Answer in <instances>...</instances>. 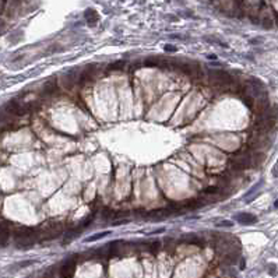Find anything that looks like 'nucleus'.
<instances>
[{
	"instance_id": "10",
	"label": "nucleus",
	"mask_w": 278,
	"mask_h": 278,
	"mask_svg": "<svg viewBox=\"0 0 278 278\" xmlns=\"http://www.w3.org/2000/svg\"><path fill=\"white\" fill-rule=\"evenodd\" d=\"M184 240L187 243H191V245H197V246H203V240L199 238V236H194V235H189L184 238Z\"/></svg>"
},
{
	"instance_id": "4",
	"label": "nucleus",
	"mask_w": 278,
	"mask_h": 278,
	"mask_svg": "<svg viewBox=\"0 0 278 278\" xmlns=\"http://www.w3.org/2000/svg\"><path fill=\"white\" fill-rule=\"evenodd\" d=\"M74 270H76V259L71 257L69 260H66L63 263L60 268V277L62 278H71L73 274H74Z\"/></svg>"
},
{
	"instance_id": "14",
	"label": "nucleus",
	"mask_w": 278,
	"mask_h": 278,
	"mask_svg": "<svg viewBox=\"0 0 278 278\" xmlns=\"http://www.w3.org/2000/svg\"><path fill=\"white\" fill-rule=\"evenodd\" d=\"M124 63L123 62H115V64H111L109 66V69H112V70H116V69H123Z\"/></svg>"
},
{
	"instance_id": "12",
	"label": "nucleus",
	"mask_w": 278,
	"mask_h": 278,
	"mask_svg": "<svg viewBox=\"0 0 278 278\" xmlns=\"http://www.w3.org/2000/svg\"><path fill=\"white\" fill-rule=\"evenodd\" d=\"M113 214H115V212L111 208H105L102 212V218L103 220H113Z\"/></svg>"
},
{
	"instance_id": "19",
	"label": "nucleus",
	"mask_w": 278,
	"mask_h": 278,
	"mask_svg": "<svg viewBox=\"0 0 278 278\" xmlns=\"http://www.w3.org/2000/svg\"><path fill=\"white\" fill-rule=\"evenodd\" d=\"M165 49H166V50H176V49L173 48V46H169V45H168V46H165Z\"/></svg>"
},
{
	"instance_id": "9",
	"label": "nucleus",
	"mask_w": 278,
	"mask_h": 278,
	"mask_svg": "<svg viewBox=\"0 0 278 278\" xmlns=\"http://www.w3.org/2000/svg\"><path fill=\"white\" fill-rule=\"evenodd\" d=\"M43 91H45L48 95H53L58 92V85L54 84V81H49L45 84V87H43Z\"/></svg>"
},
{
	"instance_id": "7",
	"label": "nucleus",
	"mask_w": 278,
	"mask_h": 278,
	"mask_svg": "<svg viewBox=\"0 0 278 278\" xmlns=\"http://www.w3.org/2000/svg\"><path fill=\"white\" fill-rule=\"evenodd\" d=\"M204 194L211 197H218V196H224L225 191L221 186H210V187L204 189Z\"/></svg>"
},
{
	"instance_id": "16",
	"label": "nucleus",
	"mask_w": 278,
	"mask_h": 278,
	"mask_svg": "<svg viewBox=\"0 0 278 278\" xmlns=\"http://www.w3.org/2000/svg\"><path fill=\"white\" fill-rule=\"evenodd\" d=\"M263 25L266 28H270L272 25V22H271V20H270V18H264V21H263Z\"/></svg>"
},
{
	"instance_id": "2",
	"label": "nucleus",
	"mask_w": 278,
	"mask_h": 278,
	"mask_svg": "<svg viewBox=\"0 0 278 278\" xmlns=\"http://www.w3.org/2000/svg\"><path fill=\"white\" fill-rule=\"evenodd\" d=\"M28 111H30V108L27 105L20 103L18 101H10L6 105V112L10 113L11 116H18L20 118V116H24L25 113H28Z\"/></svg>"
},
{
	"instance_id": "15",
	"label": "nucleus",
	"mask_w": 278,
	"mask_h": 278,
	"mask_svg": "<svg viewBox=\"0 0 278 278\" xmlns=\"http://www.w3.org/2000/svg\"><path fill=\"white\" fill-rule=\"evenodd\" d=\"M158 248H159V243H158V240H155L154 243H151V245H150V252H157L158 250Z\"/></svg>"
},
{
	"instance_id": "5",
	"label": "nucleus",
	"mask_w": 278,
	"mask_h": 278,
	"mask_svg": "<svg viewBox=\"0 0 278 278\" xmlns=\"http://www.w3.org/2000/svg\"><path fill=\"white\" fill-rule=\"evenodd\" d=\"M236 220L243 225H252L257 222V217L253 214H249V212H240V214L236 215Z\"/></svg>"
},
{
	"instance_id": "6",
	"label": "nucleus",
	"mask_w": 278,
	"mask_h": 278,
	"mask_svg": "<svg viewBox=\"0 0 278 278\" xmlns=\"http://www.w3.org/2000/svg\"><path fill=\"white\" fill-rule=\"evenodd\" d=\"M10 238V229L4 222H0V248L6 246Z\"/></svg>"
},
{
	"instance_id": "11",
	"label": "nucleus",
	"mask_w": 278,
	"mask_h": 278,
	"mask_svg": "<svg viewBox=\"0 0 278 278\" xmlns=\"http://www.w3.org/2000/svg\"><path fill=\"white\" fill-rule=\"evenodd\" d=\"M162 60H159L158 58H148V59H145L144 60V66H147V67H157V66H159V63Z\"/></svg>"
},
{
	"instance_id": "13",
	"label": "nucleus",
	"mask_w": 278,
	"mask_h": 278,
	"mask_svg": "<svg viewBox=\"0 0 278 278\" xmlns=\"http://www.w3.org/2000/svg\"><path fill=\"white\" fill-rule=\"evenodd\" d=\"M108 235V232H102V233H98V235H94V236H91V238L87 239V242H92V240H98V239L103 238V236Z\"/></svg>"
},
{
	"instance_id": "18",
	"label": "nucleus",
	"mask_w": 278,
	"mask_h": 278,
	"mask_svg": "<svg viewBox=\"0 0 278 278\" xmlns=\"http://www.w3.org/2000/svg\"><path fill=\"white\" fill-rule=\"evenodd\" d=\"M4 7H6V4H4L3 2L0 0V13H3V11H4Z\"/></svg>"
},
{
	"instance_id": "8",
	"label": "nucleus",
	"mask_w": 278,
	"mask_h": 278,
	"mask_svg": "<svg viewBox=\"0 0 278 278\" xmlns=\"http://www.w3.org/2000/svg\"><path fill=\"white\" fill-rule=\"evenodd\" d=\"M85 20H87V22L90 25H94L95 22L98 21V15L95 11H92V10H87L85 11Z\"/></svg>"
},
{
	"instance_id": "1",
	"label": "nucleus",
	"mask_w": 278,
	"mask_h": 278,
	"mask_svg": "<svg viewBox=\"0 0 278 278\" xmlns=\"http://www.w3.org/2000/svg\"><path fill=\"white\" fill-rule=\"evenodd\" d=\"M14 239L18 248H30V246H32V243L35 240H38V236H36L35 229L21 227L14 232Z\"/></svg>"
},
{
	"instance_id": "17",
	"label": "nucleus",
	"mask_w": 278,
	"mask_h": 278,
	"mask_svg": "<svg viewBox=\"0 0 278 278\" xmlns=\"http://www.w3.org/2000/svg\"><path fill=\"white\" fill-rule=\"evenodd\" d=\"M217 227H232V224L231 222H220V224H217Z\"/></svg>"
},
{
	"instance_id": "20",
	"label": "nucleus",
	"mask_w": 278,
	"mask_h": 278,
	"mask_svg": "<svg viewBox=\"0 0 278 278\" xmlns=\"http://www.w3.org/2000/svg\"><path fill=\"white\" fill-rule=\"evenodd\" d=\"M274 207H275V208H278V200H275V201H274Z\"/></svg>"
},
{
	"instance_id": "3",
	"label": "nucleus",
	"mask_w": 278,
	"mask_h": 278,
	"mask_svg": "<svg viewBox=\"0 0 278 278\" xmlns=\"http://www.w3.org/2000/svg\"><path fill=\"white\" fill-rule=\"evenodd\" d=\"M268 139H267L266 133H256L254 131V136L249 140V145H250L253 150H260V148H264L267 144H268Z\"/></svg>"
}]
</instances>
